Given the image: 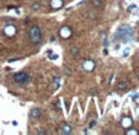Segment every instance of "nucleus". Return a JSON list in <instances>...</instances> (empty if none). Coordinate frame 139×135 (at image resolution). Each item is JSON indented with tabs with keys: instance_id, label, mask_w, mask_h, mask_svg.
<instances>
[{
	"instance_id": "obj_1",
	"label": "nucleus",
	"mask_w": 139,
	"mask_h": 135,
	"mask_svg": "<svg viewBox=\"0 0 139 135\" xmlns=\"http://www.w3.org/2000/svg\"><path fill=\"white\" fill-rule=\"evenodd\" d=\"M30 39L32 43L38 44L41 42V30L38 26H32L30 30Z\"/></svg>"
},
{
	"instance_id": "obj_2",
	"label": "nucleus",
	"mask_w": 139,
	"mask_h": 135,
	"mask_svg": "<svg viewBox=\"0 0 139 135\" xmlns=\"http://www.w3.org/2000/svg\"><path fill=\"white\" fill-rule=\"evenodd\" d=\"M118 33H119V36H121L122 38H124V37H132L133 31H132V28H131L129 26L124 25V26H121V27L118 28Z\"/></svg>"
},
{
	"instance_id": "obj_3",
	"label": "nucleus",
	"mask_w": 139,
	"mask_h": 135,
	"mask_svg": "<svg viewBox=\"0 0 139 135\" xmlns=\"http://www.w3.org/2000/svg\"><path fill=\"white\" fill-rule=\"evenodd\" d=\"M14 80H15V82H17V84H25V82L28 81V76H27V74H25V72H19V74H15Z\"/></svg>"
},
{
	"instance_id": "obj_4",
	"label": "nucleus",
	"mask_w": 139,
	"mask_h": 135,
	"mask_svg": "<svg viewBox=\"0 0 139 135\" xmlns=\"http://www.w3.org/2000/svg\"><path fill=\"white\" fill-rule=\"evenodd\" d=\"M41 115H42V111H41L39 108H33V109H31V112H30V117L33 118V119L39 118Z\"/></svg>"
},
{
	"instance_id": "obj_5",
	"label": "nucleus",
	"mask_w": 139,
	"mask_h": 135,
	"mask_svg": "<svg viewBox=\"0 0 139 135\" xmlns=\"http://www.w3.org/2000/svg\"><path fill=\"white\" fill-rule=\"evenodd\" d=\"M70 133H71V128H70L69 124H63V127H62V134L69 135Z\"/></svg>"
},
{
	"instance_id": "obj_6",
	"label": "nucleus",
	"mask_w": 139,
	"mask_h": 135,
	"mask_svg": "<svg viewBox=\"0 0 139 135\" xmlns=\"http://www.w3.org/2000/svg\"><path fill=\"white\" fill-rule=\"evenodd\" d=\"M128 87V82L127 81H121L118 85H117V90H119V91H123V90H126Z\"/></svg>"
},
{
	"instance_id": "obj_7",
	"label": "nucleus",
	"mask_w": 139,
	"mask_h": 135,
	"mask_svg": "<svg viewBox=\"0 0 139 135\" xmlns=\"http://www.w3.org/2000/svg\"><path fill=\"white\" fill-rule=\"evenodd\" d=\"M15 33V27L14 26H7L6 28H5V34H7V36H14Z\"/></svg>"
},
{
	"instance_id": "obj_8",
	"label": "nucleus",
	"mask_w": 139,
	"mask_h": 135,
	"mask_svg": "<svg viewBox=\"0 0 139 135\" xmlns=\"http://www.w3.org/2000/svg\"><path fill=\"white\" fill-rule=\"evenodd\" d=\"M122 125H123V127H131V125H132V119L124 118V119L122 120Z\"/></svg>"
},
{
	"instance_id": "obj_9",
	"label": "nucleus",
	"mask_w": 139,
	"mask_h": 135,
	"mask_svg": "<svg viewBox=\"0 0 139 135\" xmlns=\"http://www.w3.org/2000/svg\"><path fill=\"white\" fill-rule=\"evenodd\" d=\"M31 10H32V11H38V10H41V4H39V2H33V4H31Z\"/></svg>"
},
{
	"instance_id": "obj_10",
	"label": "nucleus",
	"mask_w": 139,
	"mask_h": 135,
	"mask_svg": "<svg viewBox=\"0 0 139 135\" xmlns=\"http://www.w3.org/2000/svg\"><path fill=\"white\" fill-rule=\"evenodd\" d=\"M78 53H79V48H76V47H71V48H70V54H71L73 57H75Z\"/></svg>"
},
{
	"instance_id": "obj_11",
	"label": "nucleus",
	"mask_w": 139,
	"mask_h": 135,
	"mask_svg": "<svg viewBox=\"0 0 139 135\" xmlns=\"http://www.w3.org/2000/svg\"><path fill=\"white\" fill-rule=\"evenodd\" d=\"M53 7H59V6H62L63 5V1L62 0H53Z\"/></svg>"
},
{
	"instance_id": "obj_12",
	"label": "nucleus",
	"mask_w": 139,
	"mask_h": 135,
	"mask_svg": "<svg viewBox=\"0 0 139 135\" xmlns=\"http://www.w3.org/2000/svg\"><path fill=\"white\" fill-rule=\"evenodd\" d=\"M92 5L95 7H100L102 5V0H92Z\"/></svg>"
},
{
	"instance_id": "obj_13",
	"label": "nucleus",
	"mask_w": 139,
	"mask_h": 135,
	"mask_svg": "<svg viewBox=\"0 0 139 135\" xmlns=\"http://www.w3.org/2000/svg\"><path fill=\"white\" fill-rule=\"evenodd\" d=\"M64 74H65V75H71V70L68 69L67 67H64Z\"/></svg>"
},
{
	"instance_id": "obj_14",
	"label": "nucleus",
	"mask_w": 139,
	"mask_h": 135,
	"mask_svg": "<svg viewBox=\"0 0 139 135\" xmlns=\"http://www.w3.org/2000/svg\"><path fill=\"white\" fill-rule=\"evenodd\" d=\"M54 84H56V86L58 87L59 84H60V79H59V77H54Z\"/></svg>"
},
{
	"instance_id": "obj_15",
	"label": "nucleus",
	"mask_w": 139,
	"mask_h": 135,
	"mask_svg": "<svg viewBox=\"0 0 139 135\" xmlns=\"http://www.w3.org/2000/svg\"><path fill=\"white\" fill-rule=\"evenodd\" d=\"M90 93H91V95H95V93H96V89H91V90H90Z\"/></svg>"
},
{
	"instance_id": "obj_16",
	"label": "nucleus",
	"mask_w": 139,
	"mask_h": 135,
	"mask_svg": "<svg viewBox=\"0 0 139 135\" xmlns=\"http://www.w3.org/2000/svg\"><path fill=\"white\" fill-rule=\"evenodd\" d=\"M38 134H39V135H44V134H46V133H44V132L42 130V132H38Z\"/></svg>"
},
{
	"instance_id": "obj_17",
	"label": "nucleus",
	"mask_w": 139,
	"mask_h": 135,
	"mask_svg": "<svg viewBox=\"0 0 139 135\" xmlns=\"http://www.w3.org/2000/svg\"><path fill=\"white\" fill-rule=\"evenodd\" d=\"M94 125H95V122H91V124H90V128H92Z\"/></svg>"
},
{
	"instance_id": "obj_18",
	"label": "nucleus",
	"mask_w": 139,
	"mask_h": 135,
	"mask_svg": "<svg viewBox=\"0 0 139 135\" xmlns=\"http://www.w3.org/2000/svg\"><path fill=\"white\" fill-rule=\"evenodd\" d=\"M101 38H105V32H101Z\"/></svg>"
}]
</instances>
